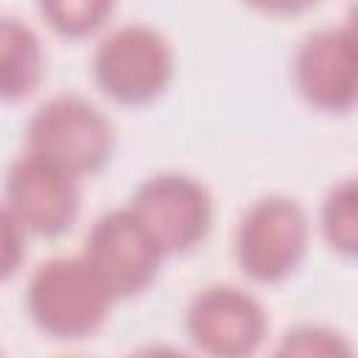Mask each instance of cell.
I'll return each mask as SVG.
<instances>
[{
  "label": "cell",
  "instance_id": "cell-1",
  "mask_svg": "<svg viewBox=\"0 0 358 358\" xmlns=\"http://www.w3.org/2000/svg\"><path fill=\"white\" fill-rule=\"evenodd\" d=\"M115 296L84 255H59L39 263L25 285V310L34 327L56 341H84L95 336Z\"/></svg>",
  "mask_w": 358,
  "mask_h": 358
},
{
  "label": "cell",
  "instance_id": "cell-2",
  "mask_svg": "<svg viewBox=\"0 0 358 358\" xmlns=\"http://www.w3.org/2000/svg\"><path fill=\"white\" fill-rule=\"evenodd\" d=\"M25 148L73 176L98 173L115 154L112 120L84 95L64 92L42 101L25 123Z\"/></svg>",
  "mask_w": 358,
  "mask_h": 358
},
{
  "label": "cell",
  "instance_id": "cell-3",
  "mask_svg": "<svg viewBox=\"0 0 358 358\" xmlns=\"http://www.w3.org/2000/svg\"><path fill=\"white\" fill-rule=\"evenodd\" d=\"M310 221L305 207L282 193L255 199L235 227V263L252 282L274 285L305 260Z\"/></svg>",
  "mask_w": 358,
  "mask_h": 358
},
{
  "label": "cell",
  "instance_id": "cell-4",
  "mask_svg": "<svg viewBox=\"0 0 358 358\" xmlns=\"http://www.w3.org/2000/svg\"><path fill=\"white\" fill-rule=\"evenodd\" d=\"M92 78L115 103L145 106L157 101L173 78V48L145 22L117 25L95 45Z\"/></svg>",
  "mask_w": 358,
  "mask_h": 358
},
{
  "label": "cell",
  "instance_id": "cell-5",
  "mask_svg": "<svg viewBox=\"0 0 358 358\" xmlns=\"http://www.w3.org/2000/svg\"><path fill=\"white\" fill-rule=\"evenodd\" d=\"M81 255L115 299L143 294L157 280L165 257L151 229L129 204L106 210L95 218L84 238Z\"/></svg>",
  "mask_w": 358,
  "mask_h": 358
},
{
  "label": "cell",
  "instance_id": "cell-6",
  "mask_svg": "<svg viewBox=\"0 0 358 358\" xmlns=\"http://www.w3.org/2000/svg\"><path fill=\"white\" fill-rule=\"evenodd\" d=\"M129 207L151 229L165 255L196 249L213 227V196L190 173L162 171L145 176L129 199Z\"/></svg>",
  "mask_w": 358,
  "mask_h": 358
},
{
  "label": "cell",
  "instance_id": "cell-7",
  "mask_svg": "<svg viewBox=\"0 0 358 358\" xmlns=\"http://www.w3.org/2000/svg\"><path fill=\"white\" fill-rule=\"evenodd\" d=\"M81 190L78 176L56 162L22 151L6 171V213H11L25 232L39 238L64 235L78 215Z\"/></svg>",
  "mask_w": 358,
  "mask_h": 358
},
{
  "label": "cell",
  "instance_id": "cell-8",
  "mask_svg": "<svg viewBox=\"0 0 358 358\" xmlns=\"http://www.w3.org/2000/svg\"><path fill=\"white\" fill-rule=\"evenodd\" d=\"M268 330L266 310L257 296L238 285H207L193 294L185 310V333L190 344L215 358L252 355Z\"/></svg>",
  "mask_w": 358,
  "mask_h": 358
},
{
  "label": "cell",
  "instance_id": "cell-9",
  "mask_svg": "<svg viewBox=\"0 0 358 358\" xmlns=\"http://www.w3.org/2000/svg\"><path fill=\"white\" fill-rule=\"evenodd\" d=\"M296 95L319 112L344 115L358 106V45L341 25L316 28L299 39L291 59Z\"/></svg>",
  "mask_w": 358,
  "mask_h": 358
},
{
  "label": "cell",
  "instance_id": "cell-10",
  "mask_svg": "<svg viewBox=\"0 0 358 358\" xmlns=\"http://www.w3.org/2000/svg\"><path fill=\"white\" fill-rule=\"evenodd\" d=\"M0 62H3V98L22 101L28 98L45 73V50L36 31L17 20L3 17L0 25Z\"/></svg>",
  "mask_w": 358,
  "mask_h": 358
},
{
  "label": "cell",
  "instance_id": "cell-11",
  "mask_svg": "<svg viewBox=\"0 0 358 358\" xmlns=\"http://www.w3.org/2000/svg\"><path fill=\"white\" fill-rule=\"evenodd\" d=\"M319 229L333 252L358 260V176L341 179L324 193Z\"/></svg>",
  "mask_w": 358,
  "mask_h": 358
},
{
  "label": "cell",
  "instance_id": "cell-12",
  "mask_svg": "<svg viewBox=\"0 0 358 358\" xmlns=\"http://www.w3.org/2000/svg\"><path fill=\"white\" fill-rule=\"evenodd\" d=\"M117 0H36L45 25L64 39H87L106 25Z\"/></svg>",
  "mask_w": 358,
  "mask_h": 358
},
{
  "label": "cell",
  "instance_id": "cell-13",
  "mask_svg": "<svg viewBox=\"0 0 358 358\" xmlns=\"http://www.w3.org/2000/svg\"><path fill=\"white\" fill-rule=\"evenodd\" d=\"M277 352L280 355H352V344L333 327L296 324L282 336Z\"/></svg>",
  "mask_w": 358,
  "mask_h": 358
},
{
  "label": "cell",
  "instance_id": "cell-14",
  "mask_svg": "<svg viewBox=\"0 0 358 358\" xmlns=\"http://www.w3.org/2000/svg\"><path fill=\"white\" fill-rule=\"evenodd\" d=\"M3 224H6V263H3V277L8 280L17 271V263L25 257V227L3 210Z\"/></svg>",
  "mask_w": 358,
  "mask_h": 358
},
{
  "label": "cell",
  "instance_id": "cell-15",
  "mask_svg": "<svg viewBox=\"0 0 358 358\" xmlns=\"http://www.w3.org/2000/svg\"><path fill=\"white\" fill-rule=\"evenodd\" d=\"M249 8L260 14H274V17H288V14H302L313 8L319 0H243Z\"/></svg>",
  "mask_w": 358,
  "mask_h": 358
},
{
  "label": "cell",
  "instance_id": "cell-16",
  "mask_svg": "<svg viewBox=\"0 0 358 358\" xmlns=\"http://www.w3.org/2000/svg\"><path fill=\"white\" fill-rule=\"evenodd\" d=\"M344 28L350 31V36L355 39V45H358V0L347 8V22H344Z\"/></svg>",
  "mask_w": 358,
  "mask_h": 358
}]
</instances>
